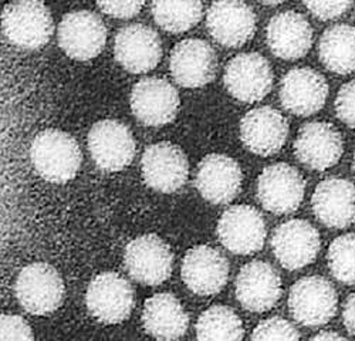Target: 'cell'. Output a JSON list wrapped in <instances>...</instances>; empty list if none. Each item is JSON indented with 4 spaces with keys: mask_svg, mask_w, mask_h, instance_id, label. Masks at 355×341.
I'll use <instances>...</instances> for the list:
<instances>
[{
    "mask_svg": "<svg viewBox=\"0 0 355 341\" xmlns=\"http://www.w3.org/2000/svg\"><path fill=\"white\" fill-rule=\"evenodd\" d=\"M142 324L148 334L158 340H176L187 333L189 317L173 295L159 293L145 301Z\"/></svg>",
    "mask_w": 355,
    "mask_h": 341,
    "instance_id": "obj_26",
    "label": "cell"
},
{
    "mask_svg": "<svg viewBox=\"0 0 355 341\" xmlns=\"http://www.w3.org/2000/svg\"><path fill=\"white\" fill-rule=\"evenodd\" d=\"M180 108V96L165 78L148 77L138 81L131 93L132 114L145 125L162 127L172 123Z\"/></svg>",
    "mask_w": 355,
    "mask_h": 341,
    "instance_id": "obj_14",
    "label": "cell"
},
{
    "mask_svg": "<svg viewBox=\"0 0 355 341\" xmlns=\"http://www.w3.org/2000/svg\"><path fill=\"white\" fill-rule=\"evenodd\" d=\"M169 69L173 80L181 87L200 89L215 78L218 55L208 42L187 39L173 47Z\"/></svg>",
    "mask_w": 355,
    "mask_h": 341,
    "instance_id": "obj_13",
    "label": "cell"
},
{
    "mask_svg": "<svg viewBox=\"0 0 355 341\" xmlns=\"http://www.w3.org/2000/svg\"><path fill=\"white\" fill-rule=\"evenodd\" d=\"M58 46L73 60L97 57L107 43V27L101 17L88 10L67 13L58 24Z\"/></svg>",
    "mask_w": 355,
    "mask_h": 341,
    "instance_id": "obj_6",
    "label": "cell"
},
{
    "mask_svg": "<svg viewBox=\"0 0 355 341\" xmlns=\"http://www.w3.org/2000/svg\"><path fill=\"white\" fill-rule=\"evenodd\" d=\"M259 2H261L263 5H269V6H275V5H280V3H284L286 0H259Z\"/></svg>",
    "mask_w": 355,
    "mask_h": 341,
    "instance_id": "obj_38",
    "label": "cell"
},
{
    "mask_svg": "<svg viewBox=\"0 0 355 341\" xmlns=\"http://www.w3.org/2000/svg\"><path fill=\"white\" fill-rule=\"evenodd\" d=\"M2 341L9 340H33L35 334L24 319L15 315H3L0 320Z\"/></svg>",
    "mask_w": 355,
    "mask_h": 341,
    "instance_id": "obj_35",
    "label": "cell"
},
{
    "mask_svg": "<svg viewBox=\"0 0 355 341\" xmlns=\"http://www.w3.org/2000/svg\"><path fill=\"white\" fill-rule=\"evenodd\" d=\"M31 159L43 180L53 184H66L78 174L83 154L70 134L49 128L35 137Z\"/></svg>",
    "mask_w": 355,
    "mask_h": 341,
    "instance_id": "obj_1",
    "label": "cell"
},
{
    "mask_svg": "<svg viewBox=\"0 0 355 341\" xmlns=\"http://www.w3.org/2000/svg\"><path fill=\"white\" fill-rule=\"evenodd\" d=\"M211 36L225 47H241L256 32V15L243 0H216L206 15Z\"/></svg>",
    "mask_w": 355,
    "mask_h": 341,
    "instance_id": "obj_17",
    "label": "cell"
},
{
    "mask_svg": "<svg viewBox=\"0 0 355 341\" xmlns=\"http://www.w3.org/2000/svg\"><path fill=\"white\" fill-rule=\"evenodd\" d=\"M343 322L347 333L351 337H355V293L349 295L345 300L343 310Z\"/></svg>",
    "mask_w": 355,
    "mask_h": 341,
    "instance_id": "obj_36",
    "label": "cell"
},
{
    "mask_svg": "<svg viewBox=\"0 0 355 341\" xmlns=\"http://www.w3.org/2000/svg\"><path fill=\"white\" fill-rule=\"evenodd\" d=\"M145 0H97L98 8L116 19H131L144 8Z\"/></svg>",
    "mask_w": 355,
    "mask_h": 341,
    "instance_id": "obj_34",
    "label": "cell"
},
{
    "mask_svg": "<svg viewBox=\"0 0 355 341\" xmlns=\"http://www.w3.org/2000/svg\"><path fill=\"white\" fill-rule=\"evenodd\" d=\"M3 35L21 50H37L49 43L54 26L50 9L42 0H15L2 13Z\"/></svg>",
    "mask_w": 355,
    "mask_h": 341,
    "instance_id": "obj_2",
    "label": "cell"
},
{
    "mask_svg": "<svg viewBox=\"0 0 355 341\" xmlns=\"http://www.w3.org/2000/svg\"><path fill=\"white\" fill-rule=\"evenodd\" d=\"M272 53L283 60H299L313 46V28L307 19L293 10L273 16L266 30Z\"/></svg>",
    "mask_w": 355,
    "mask_h": 341,
    "instance_id": "obj_25",
    "label": "cell"
},
{
    "mask_svg": "<svg viewBox=\"0 0 355 341\" xmlns=\"http://www.w3.org/2000/svg\"><path fill=\"white\" fill-rule=\"evenodd\" d=\"M311 340H345L341 334H338V333H336V331H329V330H322V331H320V333H317L315 335H313L311 337Z\"/></svg>",
    "mask_w": 355,
    "mask_h": 341,
    "instance_id": "obj_37",
    "label": "cell"
},
{
    "mask_svg": "<svg viewBox=\"0 0 355 341\" xmlns=\"http://www.w3.org/2000/svg\"><path fill=\"white\" fill-rule=\"evenodd\" d=\"M199 340H242L243 324L236 313L226 306H212L203 311L196 323Z\"/></svg>",
    "mask_w": 355,
    "mask_h": 341,
    "instance_id": "obj_29",
    "label": "cell"
},
{
    "mask_svg": "<svg viewBox=\"0 0 355 341\" xmlns=\"http://www.w3.org/2000/svg\"><path fill=\"white\" fill-rule=\"evenodd\" d=\"M141 169L148 186L164 193H172L181 189L188 181L189 162L180 147L162 141L145 148Z\"/></svg>",
    "mask_w": 355,
    "mask_h": 341,
    "instance_id": "obj_11",
    "label": "cell"
},
{
    "mask_svg": "<svg viewBox=\"0 0 355 341\" xmlns=\"http://www.w3.org/2000/svg\"><path fill=\"white\" fill-rule=\"evenodd\" d=\"M153 16L157 24L171 33H184L202 17L200 0H153Z\"/></svg>",
    "mask_w": 355,
    "mask_h": 341,
    "instance_id": "obj_28",
    "label": "cell"
},
{
    "mask_svg": "<svg viewBox=\"0 0 355 341\" xmlns=\"http://www.w3.org/2000/svg\"><path fill=\"white\" fill-rule=\"evenodd\" d=\"M242 182L243 174L238 162L222 154H211L200 161L195 185L206 201L220 205L239 195Z\"/></svg>",
    "mask_w": 355,
    "mask_h": 341,
    "instance_id": "obj_22",
    "label": "cell"
},
{
    "mask_svg": "<svg viewBox=\"0 0 355 341\" xmlns=\"http://www.w3.org/2000/svg\"><path fill=\"white\" fill-rule=\"evenodd\" d=\"M124 265L135 281L158 286L172 273L173 253L159 236L144 235L127 245Z\"/></svg>",
    "mask_w": 355,
    "mask_h": 341,
    "instance_id": "obj_8",
    "label": "cell"
},
{
    "mask_svg": "<svg viewBox=\"0 0 355 341\" xmlns=\"http://www.w3.org/2000/svg\"><path fill=\"white\" fill-rule=\"evenodd\" d=\"M311 205L322 225L345 229L355 222V185L337 177L324 180L313 193Z\"/></svg>",
    "mask_w": 355,
    "mask_h": 341,
    "instance_id": "obj_24",
    "label": "cell"
},
{
    "mask_svg": "<svg viewBox=\"0 0 355 341\" xmlns=\"http://www.w3.org/2000/svg\"><path fill=\"white\" fill-rule=\"evenodd\" d=\"M288 137V121L272 107L263 105L249 111L241 121V138L245 147L256 155L277 154Z\"/></svg>",
    "mask_w": 355,
    "mask_h": 341,
    "instance_id": "obj_19",
    "label": "cell"
},
{
    "mask_svg": "<svg viewBox=\"0 0 355 341\" xmlns=\"http://www.w3.org/2000/svg\"><path fill=\"white\" fill-rule=\"evenodd\" d=\"M338 297L333 284L321 276H307L295 281L288 295L293 319L306 327L327 324L337 313Z\"/></svg>",
    "mask_w": 355,
    "mask_h": 341,
    "instance_id": "obj_3",
    "label": "cell"
},
{
    "mask_svg": "<svg viewBox=\"0 0 355 341\" xmlns=\"http://www.w3.org/2000/svg\"><path fill=\"white\" fill-rule=\"evenodd\" d=\"M329 97L324 76L309 67L290 70L280 82L282 105L294 116L309 117L318 112Z\"/></svg>",
    "mask_w": 355,
    "mask_h": 341,
    "instance_id": "obj_21",
    "label": "cell"
},
{
    "mask_svg": "<svg viewBox=\"0 0 355 341\" xmlns=\"http://www.w3.org/2000/svg\"><path fill=\"white\" fill-rule=\"evenodd\" d=\"M222 245L236 254H252L264 246L266 222L261 213L249 205L229 208L218 223Z\"/></svg>",
    "mask_w": 355,
    "mask_h": 341,
    "instance_id": "obj_16",
    "label": "cell"
},
{
    "mask_svg": "<svg viewBox=\"0 0 355 341\" xmlns=\"http://www.w3.org/2000/svg\"><path fill=\"white\" fill-rule=\"evenodd\" d=\"M182 279L187 288L199 296L219 293L229 279V263L225 256L211 246H195L182 262Z\"/></svg>",
    "mask_w": 355,
    "mask_h": 341,
    "instance_id": "obj_23",
    "label": "cell"
},
{
    "mask_svg": "<svg viewBox=\"0 0 355 341\" xmlns=\"http://www.w3.org/2000/svg\"><path fill=\"white\" fill-rule=\"evenodd\" d=\"M311 15L320 20H333L343 16L352 0H303Z\"/></svg>",
    "mask_w": 355,
    "mask_h": 341,
    "instance_id": "obj_32",
    "label": "cell"
},
{
    "mask_svg": "<svg viewBox=\"0 0 355 341\" xmlns=\"http://www.w3.org/2000/svg\"><path fill=\"white\" fill-rule=\"evenodd\" d=\"M352 169H354V173H355V152H354V161H352Z\"/></svg>",
    "mask_w": 355,
    "mask_h": 341,
    "instance_id": "obj_39",
    "label": "cell"
},
{
    "mask_svg": "<svg viewBox=\"0 0 355 341\" xmlns=\"http://www.w3.org/2000/svg\"><path fill=\"white\" fill-rule=\"evenodd\" d=\"M272 249L284 269L299 270L315 261L321 249L320 234L310 222L291 219L276 227Z\"/></svg>",
    "mask_w": 355,
    "mask_h": 341,
    "instance_id": "obj_12",
    "label": "cell"
},
{
    "mask_svg": "<svg viewBox=\"0 0 355 341\" xmlns=\"http://www.w3.org/2000/svg\"><path fill=\"white\" fill-rule=\"evenodd\" d=\"M318 57L324 67L336 74L355 71V27L336 24L329 27L320 39Z\"/></svg>",
    "mask_w": 355,
    "mask_h": 341,
    "instance_id": "obj_27",
    "label": "cell"
},
{
    "mask_svg": "<svg viewBox=\"0 0 355 341\" xmlns=\"http://www.w3.org/2000/svg\"><path fill=\"white\" fill-rule=\"evenodd\" d=\"M85 303L97 320L105 324H116L127 320L131 315L134 289L123 276L105 272L90 283Z\"/></svg>",
    "mask_w": 355,
    "mask_h": 341,
    "instance_id": "obj_9",
    "label": "cell"
},
{
    "mask_svg": "<svg viewBox=\"0 0 355 341\" xmlns=\"http://www.w3.org/2000/svg\"><path fill=\"white\" fill-rule=\"evenodd\" d=\"M344 152V141L338 130L322 121L304 124L294 142L297 159L314 170H325L338 164Z\"/></svg>",
    "mask_w": 355,
    "mask_h": 341,
    "instance_id": "obj_20",
    "label": "cell"
},
{
    "mask_svg": "<svg viewBox=\"0 0 355 341\" xmlns=\"http://www.w3.org/2000/svg\"><path fill=\"white\" fill-rule=\"evenodd\" d=\"M329 269L341 283L355 284V234H347L333 241L327 253Z\"/></svg>",
    "mask_w": 355,
    "mask_h": 341,
    "instance_id": "obj_30",
    "label": "cell"
},
{
    "mask_svg": "<svg viewBox=\"0 0 355 341\" xmlns=\"http://www.w3.org/2000/svg\"><path fill=\"white\" fill-rule=\"evenodd\" d=\"M114 55L127 71L142 74L154 70L162 59L159 35L145 24L123 27L114 42Z\"/></svg>",
    "mask_w": 355,
    "mask_h": 341,
    "instance_id": "obj_15",
    "label": "cell"
},
{
    "mask_svg": "<svg viewBox=\"0 0 355 341\" xmlns=\"http://www.w3.org/2000/svg\"><path fill=\"white\" fill-rule=\"evenodd\" d=\"M302 335L288 320L272 317L261 322L252 334L253 340H299Z\"/></svg>",
    "mask_w": 355,
    "mask_h": 341,
    "instance_id": "obj_31",
    "label": "cell"
},
{
    "mask_svg": "<svg viewBox=\"0 0 355 341\" xmlns=\"http://www.w3.org/2000/svg\"><path fill=\"white\" fill-rule=\"evenodd\" d=\"M87 144L96 165L108 173H118L128 166L137 151L131 130L116 120L96 123L88 132Z\"/></svg>",
    "mask_w": 355,
    "mask_h": 341,
    "instance_id": "obj_7",
    "label": "cell"
},
{
    "mask_svg": "<svg viewBox=\"0 0 355 341\" xmlns=\"http://www.w3.org/2000/svg\"><path fill=\"white\" fill-rule=\"evenodd\" d=\"M337 117L351 128H355V80L344 84L336 98Z\"/></svg>",
    "mask_w": 355,
    "mask_h": 341,
    "instance_id": "obj_33",
    "label": "cell"
},
{
    "mask_svg": "<svg viewBox=\"0 0 355 341\" xmlns=\"http://www.w3.org/2000/svg\"><path fill=\"white\" fill-rule=\"evenodd\" d=\"M238 301L249 311L272 310L282 296V279L277 270L266 262L253 261L245 265L234 281Z\"/></svg>",
    "mask_w": 355,
    "mask_h": 341,
    "instance_id": "obj_18",
    "label": "cell"
},
{
    "mask_svg": "<svg viewBox=\"0 0 355 341\" xmlns=\"http://www.w3.org/2000/svg\"><path fill=\"white\" fill-rule=\"evenodd\" d=\"M223 81L229 94L242 103H257L273 87V71L259 53H242L229 62Z\"/></svg>",
    "mask_w": 355,
    "mask_h": 341,
    "instance_id": "obj_10",
    "label": "cell"
},
{
    "mask_svg": "<svg viewBox=\"0 0 355 341\" xmlns=\"http://www.w3.org/2000/svg\"><path fill=\"white\" fill-rule=\"evenodd\" d=\"M306 182L302 174L288 164H273L257 178V199L261 207L276 215L297 211L304 199Z\"/></svg>",
    "mask_w": 355,
    "mask_h": 341,
    "instance_id": "obj_5",
    "label": "cell"
},
{
    "mask_svg": "<svg viewBox=\"0 0 355 341\" xmlns=\"http://www.w3.org/2000/svg\"><path fill=\"white\" fill-rule=\"evenodd\" d=\"M15 292L26 311L44 316L62 304L64 283L53 266L37 262L21 269L16 279Z\"/></svg>",
    "mask_w": 355,
    "mask_h": 341,
    "instance_id": "obj_4",
    "label": "cell"
}]
</instances>
